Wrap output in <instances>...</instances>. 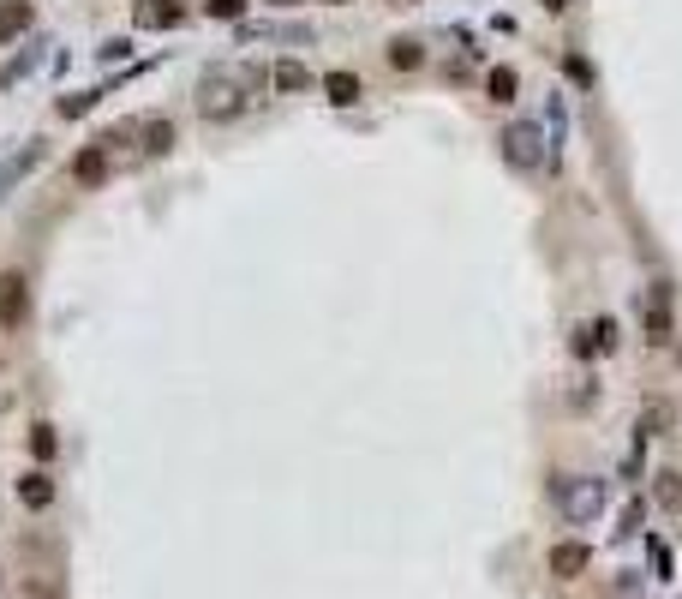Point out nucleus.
<instances>
[{"label": "nucleus", "instance_id": "f257e3e1", "mask_svg": "<svg viewBox=\"0 0 682 599\" xmlns=\"http://www.w3.org/2000/svg\"><path fill=\"white\" fill-rule=\"evenodd\" d=\"M605 498H611V485L598 480V473H575V480H557L551 485V503L568 515V522H598L605 515Z\"/></svg>", "mask_w": 682, "mask_h": 599}, {"label": "nucleus", "instance_id": "39448f33", "mask_svg": "<svg viewBox=\"0 0 682 599\" xmlns=\"http://www.w3.org/2000/svg\"><path fill=\"white\" fill-rule=\"evenodd\" d=\"M25 324H30V276L0 270V330H25Z\"/></svg>", "mask_w": 682, "mask_h": 599}, {"label": "nucleus", "instance_id": "5701e85b", "mask_svg": "<svg viewBox=\"0 0 682 599\" xmlns=\"http://www.w3.org/2000/svg\"><path fill=\"white\" fill-rule=\"evenodd\" d=\"M545 13H568V6H575V0H539Z\"/></svg>", "mask_w": 682, "mask_h": 599}, {"label": "nucleus", "instance_id": "ddd939ff", "mask_svg": "<svg viewBox=\"0 0 682 599\" xmlns=\"http://www.w3.org/2000/svg\"><path fill=\"white\" fill-rule=\"evenodd\" d=\"M647 336L670 342V288H653V300H647Z\"/></svg>", "mask_w": 682, "mask_h": 599}, {"label": "nucleus", "instance_id": "0eeeda50", "mask_svg": "<svg viewBox=\"0 0 682 599\" xmlns=\"http://www.w3.org/2000/svg\"><path fill=\"white\" fill-rule=\"evenodd\" d=\"M545 570H551L557 582H581V575L593 570V545L587 540H557L551 557H545Z\"/></svg>", "mask_w": 682, "mask_h": 599}, {"label": "nucleus", "instance_id": "9d476101", "mask_svg": "<svg viewBox=\"0 0 682 599\" xmlns=\"http://www.w3.org/2000/svg\"><path fill=\"white\" fill-rule=\"evenodd\" d=\"M324 96L336 102V108H354V102L366 96V78L347 72V66H336V72H324Z\"/></svg>", "mask_w": 682, "mask_h": 599}, {"label": "nucleus", "instance_id": "393cba45", "mask_svg": "<svg viewBox=\"0 0 682 599\" xmlns=\"http://www.w3.org/2000/svg\"><path fill=\"white\" fill-rule=\"evenodd\" d=\"M324 6H347V0H324Z\"/></svg>", "mask_w": 682, "mask_h": 599}, {"label": "nucleus", "instance_id": "f8f14e48", "mask_svg": "<svg viewBox=\"0 0 682 599\" xmlns=\"http://www.w3.org/2000/svg\"><path fill=\"white\" fill-rule=\"evenodd\" d=\"M30 18H36V6L30 0H0V43H13V36H25Z\"/></svg>", "mask_w": 682, "mask_h": 599}, {"label": "nucleus", "instance_id": "20e7f679", "mask_svg": "<svg viewBox=\"0 0 682 599\" xmlns=\"http://www.w3.org/2000/svg\"><path fill=\"white\" fill-rule=\"evenodd\" d=\"M72 186H85V192H96V186H108V174H114V144L108 138H96V144H85L78 157H72Z\"/></svg>", "mask_w": 682, "mask_h": 599}, {"label": "nucleus", "instance_id": "423d86ee", "mask_svg": "<svg viewBox=\"0 0 682 599\" xmlns=\"http://www.w3.org/2000/svg\"><path fill=\"white\" fill-rule=\"evenodd\" d=\"M132 144H138V157H168L180 144V127H174V115H144L132 120Z\"/></svg>", "mask_w": 682, "mask_h": 599}, {"label": "nucleus", "instance_id": "f03ea898", "mask_svg": "<svg viewBox=\"0 0 682 599\" xmlns=\"http://www.w3.org/2000/svg\"><path fill=\"white\" fill-rule=\"evenodd\" d=\"M246 108H252V96H246V85L234 78V72H204V85H198V115L210 120V127L240 120Z\"/></svg>", "mask_w": 682, "mask_h": 599}, {"label": "nucleus", "instance_id": "6ab92c4d", "mask_svg": "<svg viewBox=\"0 0 682 599\" xmlns=\"http://www.w3.org/2000/svg\"><path fill=\"white\" fill-rule=\"evenodd\" d=\"M18 599H60V582L55 575H30V582L18 587Z\"/></svg>", "mask_w": 682, "mask_h": 599}, {"label": "nucleus", "instance_id": "6e6552de", "mask_svg": "<svg viewBox=\"0 0 682 599\" xmlns=\"http://www.w3.org/2000/svg\"><path fill=\"white\" fill-rule=\"evenodd\" d=\"M617 348V318H587L581 336H575V354L593 360V354H611Z\"/></svg>", "mask_w": 682, "mask_h": 599}, {"label": "nucleus", "instance_id": "f3484780", "mask_svg": "<svg viewBox=\"0 0 682 599\" xmlns=\"http://www.w3.org/2000/svg\"><path fill=\"white\" fill-rule=\"evenodd\" d=\"M246 6H252V0H204V18H216V25H240Z\"/></svg>", "mask_w": 682, "mask_h": 599}, {"label": "nucleus", "instance_id": "2eb2a0df", "mask_svg": "<svg viewBox=\"0 0 682 599\" xmlns=\"http://www.w3.org/2000/svg\"><path fill=\"white\" fill-rule=\"evenodd\" d=\"M270 85H276V90H306V85H312V72L299 66V60H276V66H270Z\"/></svg>", "mask_w": 682, "mask_h": 599}, {"label": "nucleus", "instance_id": "9b49d317", "mask_svg": "<svg viewBox=\"0 0 682 599\" xmlns=\"http://www.w3.org/2000/svg\"><path fill=\"white\" fill-rule=\"evenodd\" d=\"M18 503H25V510H48V503H55V480H48V468H30L25 480H18Z\"/></svg>", "mask_w": 682, "mask_h": 599}, {"label": "nucleus", "instance_id": "412c9836", "mask_svg": "<svg viewBox=\"0 0 682 599\" xmlns=\"http://www.w3.org/2000/svg\"><path fill=\"white\" fill-rule=\"evenodd\" d=\"M658 503H665V510L682 503V473H658Z\"/></svg>", "mask_w": 682, "mask_h": 599}, {"label": "nucleus", "instance_id": "4468645a", "mask_svg": "<svg viewBox=\"0 0 682 599\" xmlns=\"http://www.w3.org/2000/svg\"><path fill=\"white\" fill-rule=\"evenodd\" d=\"M389 66H396V72H419V66H426L419 36H396V43H389Z\"/></svg>", "mask_w": 682, "mask_h": 599}, {"label": "nucleus", "instance_id": "a211bd4d", "mask_svg": "<svg viewBox=\"0 0 682 599\" xmlns=\"http://www.w3.org/2000/svg\"><path fill=\"white\" fill-rule=\"evenodd\" d=\"M55 450H60L55 426H30V456H36V462H55Z\"/></svg>", "mask_w": 682, "mask_h": 599}, {"label": "nucleus", "instance_id": "7ed1b4c3", "mask_svg": "<svg viewBox=\"0 0 682 599\" xmlns=\"http://www.w3.org/2000/svg\"><path fill=\"white\" fill-rule=\"evenodd\" d=\"M503 162L509 168H521V174H533L545 162V132L533 127V120H515L509 132H503Z\"/></svg>", "mask_w": 682, "mask_h": 599}, {"label": "nucleus", "instance_id": "b1692460", "mask_svg": "<svg viewBox=\"0 0 682 599\" xmlns=\"http://www.w3.org/2000/svg\"><path fill=\"white\" fill-rule=\"evenodd\" d=\"M270 6H299V0H270Z\"/></svg>", "mask_w": 682, "mask_h": 599}, {"label": "nucleus", "instance_id": "aec40b11", "mask_svg": "<svg viewBox=\"0 0 682 599\" xmlns=\"http://www.w3.org/2000/svg\"><path fill=\"white\" fill-rule=\"evenodd\" d=\"M36 157H43V150L30 144L25 157H13V162H6V168H0V198H6V186H13V180H18V174H25V168H30V162H36Z\"/></svg>", "mask_w": 682, "mask_h": 599}, {"label": "nucleus", "instance_id": "4be33fe9", "mask_svg": "<svg viewBox=\"0 0 682 599\" xmlns=\"http://www.w3.org/2000/svg\"><path fill=\"white\" fill-rule=\"evenodd\" d=\"M90 108H96V96H90V90H85V96H60V115H66V120L90 115Z\"/></svg>", "mask_w": 682, "mask_h": 599}, {"label": "nucleus", "instance_id": "1a4fd4ad", "mask_svg": "<svg viewBox=\"0 0 682 599\" xmlns=\"http://www.w3.org/2000/svg\"><path fill=\"white\" fill-rule=\"evenodd\" d=\"M186 18L180 0H138V13H132V25L138 30H174Z\"/></svg>", "mask_w": 682, "mask_h": 599}, {"label": "nucleus", "instance_id": "dca6fc26", "mask_svg": "<svg viewBox=\"0 0 682 599\" xmlns=\"http://www.w3.org/2000/svg\"><path fill=\"white\" fill-rule=\"evenodd\" d=\"M485 90H491V102H515L521 96V78H515L509 66H491L485 72Z\"/></svg>", "mask_w": 682, "mask_h": 599}]
</instances>
